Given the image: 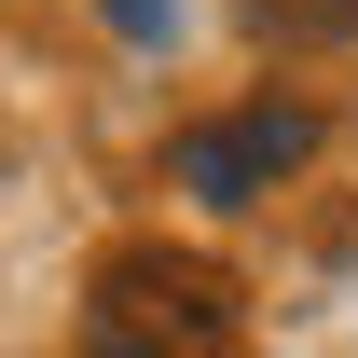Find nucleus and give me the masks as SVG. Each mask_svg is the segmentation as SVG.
Here are the masks:
<instances>
[{"mask_svg":"<svg viewBox=\"0 0 358 358\" xmlns=\"http://www.w3.org/2000/svg\"><path fill=\"white\" fill-rule=\"evenodd\" d=\"M248 28H358V0H248Z\"/></svg>","mask_w":358,"mask_h":358,"instance_id":"7ed1b4c3","label":"nucleus"},{"mask_svg":"<svg viewBox=\"0 0 358 358\" xmlns=\"http://www.w3.org/2000/svg\"><path fill=\"white\" fill-rule=\"evenodd\" d=\"M234 345V275L207 248H110L83 275V358H221Z\"/></svg>","mask_w":358,"mask_h":358,"instance_id":"f257e3e1","label":"nucleus"},{"mask_svg":"<svg viewBox=\"0 0 358 358\" xmlns=\"http://www.w3.org/2000/svg\"><path fill=\"white\" fill-rule=\"evenodd\" d=\"M303 152H317V110H303V96H262V110H234V124L179 138V179H193L207 207H248V193H275Z\"/></svg>","mask_w":358,"mask_h":358,"instance_id":"f03ea898","label":"nucleus"}]
</instances>
